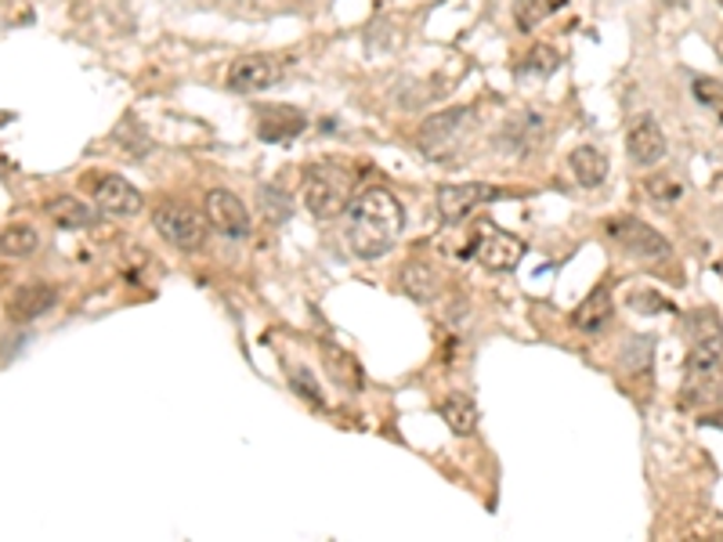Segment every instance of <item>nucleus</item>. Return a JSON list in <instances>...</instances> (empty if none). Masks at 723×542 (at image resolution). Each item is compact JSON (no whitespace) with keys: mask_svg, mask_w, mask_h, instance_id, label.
<instances>
[{"mask_svg":"<svg viewBox=\"0 0 723 542\" xmlns=\"http://www.w3.org/2000/svg\"><path fill=\"white\" fill-rule=\"evenodd\" d=\"M405 228V210L388 189H365L348 203V250L359 261H380Z\"/></svg>","mask_w":723,"mask_h":542,"instance_id":"1","label":"nucleus"},{"mask_svg":"<svg viewBox=\"0 0 723 542\" xmlns=\"http://www.w3.org/2000/svg\"><path fill=\"white\" fill-rule=\"evenodd\" d=\"M301 192H304V207L315 213L319 221H333L354 199V174L333 160L311 163L301 178Z\"/></svg>","mask_w":723,"mask_h":542,"instance_id":"2","label":"nucleus"},{"mask_svg":"<svg viewBox=\"0 0 723 542\" xmlns=\"http://www.w3.org/2000/svg\"><path fill=\"white\" fill-rule=\"evenodd\" d=\"M474 123H478V112L471 106H452L445 112H434V117L420 123L416 145L431 160H449V155H456V149L463 145V138Z\"/></svg>","mask_w":723,"mask_h":542,"instance_id":"3","label":"nucleus"},{"mask_svg":"<svg viewBox=\"0 0 723 542\" xmlns=\"http://www.w3.org/2000/svg\"><path fill=\"white\" fill-rule=\"evenodd\" d=\"M152 224H155V232H160L170 247L181 250V253L203 250V242H207V218L200 210H192L189 203H174V199H167V203L155 207Z\"/></svg>","mask_w":723,"mask_h":542,"instance_id":"4","label":"nucleus"},{"mask_svg":"<svg viewBox=\"0 0 723 542\" xmlns=\"http://www.w3.org/2000/svg\"><path fill=\"white\" fill-rule=\"evenodd\" d=\"M604 232L612 235L630 257H636V261H665L670 250H673L670 239H665L662 232H655L651 224L636 221V218H612L604 224Z\"/></svg>","mask_w":723,"mask_h":542,"instance_id":"5","label":"nucleus"},{"mask_svg":"<svg viewBox=\"0 0 723 542\" xmlns=\"http://www.w3.org/2000/svg\"><path fill=\"white\" fill-rule=\"evenodd\" d=\"M506 195H518V192L495 189V184H481V181L445 184V189H438V213H442L449 224H456V221L466 218V213H474L478 207L495 203V199H506Z\"/></svg>","mask_w":723,"mask_h":542,"instance_id":"6","label":"nucleus"},{"mask_svg":"<svg viewBox=\"0 0 723 542\" xmlns=\"http://www.w3.org/2000/svg\"><path fill=\"white\" fill-rule=\"evenodd\" d=\"M282 80V59L275 54H243L229 69V91L235 94H261Z\"/></svg>","mask_w":723,"mask_h":542,"instance_id":"7","label":"nucleus"},{"mask_svg":"<svg viewBox=\"0 0 723 542\" xmlns=\"http://www.w3.org/2000/svg\"><path fill=\"white\" fill-rule=\"evenodd\" d=\"M207 221L229 239L250 235V210H247L243 199H239L235 192H229V189H210L207 192Z\"/></svg>","mask_w":723,"mask_h":542,"instance_id":"8","label":"nucleus"},{"mask_svg":"<svg viewBox=\"0 0 723 542\" xmlns=\"http://www.w3.org/2000/svg\"><path fill=\"white\" fill-rule=\"evenodd\" d=\"M94 203L102 213H109V218H134V213H141V207H145V199H141V192L127 178L106 174L94 184Z\"/></svg>","mask_w":723,"mask_h":542,"instance_id":"9","label":"nucleus"},{"mask_svg":"<svg viewBox=\"0 0 723 542\" xmlns=\"http://www.w3.org/2000/svg\"><path fill=\"white\" fill-rule=\"evenodd\" d=\"M478 261L492 268V271H510V268H518V261L524 257V242L518 235H510V232H500V228H485L478 239Z\"/></svg>","mask_w":723,"mask_h":542,"instance_id":"10","label":"nucleus"},{"mask_svg":"<svg viewBox=\"0 0 723 542\" xmlns=\"http://www.w3.org/2000/svg\"><path fill=\"white\" fill-rule=\"evenodd\" d=\"M59 304V293L48 282H26L16 293L8 297V319L11 322H37L40 315Z\"/></svg>","mask_w":723,"mask_h":542,"instance_id":"11","label":"nucleus"},{"mask_svg":"<svg viewBox=\"0 0 723 542\" xmlns=\"http://www.w3.org/2000/svg\"><path fill=\"white\" fill-rule=\"evenodd\" d=\"M665 134H662V127L659 120H651V117H641L633 127H630V134H626V152H630V160L636 167H655L662 163V155H665Z\"/></svg>","mask_w":723,"mask_h":542,"instance_id":"12","label":"nucleus"},{"mask_svg":"<svg viewBox=\"0 0 723 542\" xmlns=\"http://www.w3.org/2000/svg\"><path fill=\"white\" fill-rule=\"evenodd\" d=\"M543 131V117H535V112H518L514 120L503 123L500 138H495V149L506 152V155H521V152H532L539 145V134Z\"/></svg>","mask_w":723,"mask_h":542,"instance_id":"13","label":"nucleus"},{"mask_svg":"<svg viewBox=\"0 0 723 542\" xmlns=\"http://www.w3.org/2000/svg\"><path fill=\"white\" fill-rule=\"evenodd\" d=\"M304 131V112L293 106H261L258 109V134L264 141H287Z\"/></svg>","mask_w":723,"mask_h":542,"instance_id":"14","label":"nucleus"},{"mask_svg":"<svg viewBox=\"0 0 723 542\" xmlns=\"http://www.w3.org/2000/svg\"><path fill=\"white\" fill-rule=\"evenodd\" d=\"M438 416L445 420V426L456 438H471L478 431V402L463 391L445 394L442 402H438Z\"/></svg>","mask_w":723,"mask_h":542,"instance_id":"15","label":"nucleus"},{"mask_svg":"<svg viewBox=\"0 0 723 542\" xmlns=\"http://www.w3.org/2000/svg\"><path fill=\"white\" fill-rule=\"evenodd\" d=\"M319 351H322L325 373L333 377V383H337V388H344V391H362L365 377H362V365L354 362V354H348L344 348L330 344V340H322V344H319Z\"/></svg>","mask_w":723,"mask_h":542,"instance_id":"16","label":"nucleus"},{"mask_svg":"<svg viewBox=\"0 0 723 542\" xmlns=\"http://www.w3.org/2000/svg\"><path fill=\"white\" fill-rule=\"evenodd\" d=\"M687 337H691V348L699 351H723V322L713 308H694L687 311Z\"/></svg>","mask_w":723,"mask_h":542,"instance_id":"17","label":"nucleus"},{"mask_svg":"<svg viewBox=\"0 0 723 542\" xmlns=\"http://www.w3.org/2000/svg\"><path fill=\"white\" fill-rule=\"evenodd\" d=\"M569 170H572V178L583 184V189H598V184L607 178V155L601 149H593V145H579L569 155Z\"/></svg>","mask_w":723,"mask_h":542,"instance_id":"18","label":"nucleus"},{"mask_svg":"<svg viewBox=\"0 0 723 542\" xmlns=\"http://www.w3.org/2000/svg\"><path fill=\"white\" fill-rule=\"evenodd\" d=\"M607 319H612V293H607V287H598L583 304L575 308V330H583V333H601Z\"/></svg>","mask_w":723,"mask_h":542,"instance_id":"19","label":"nucleus"},{"mask_svg":"<svg viewBox=\"0 0 723 542\" xmlns=\"http://www.w3.org/2000/svg\"><path fill=\"white\" fill-rule=\"evenodd\" d=\"M44 210L59 228H91L98 221V210H91L88 203H80L77 195H54Z\"/></svg>","mask_w":723,"mask_h":542,"instance_id":"20","label":"nucleus"},{"mask_svg":"<svg viewBox=\"0 0 723 542\" xmlns=\"http://www.w3.org/2000/svg\"><path fill=\"white\" fill-rule=\"evenodd\" d=\"M402 287L405 293L413 297V301H434V293H438V275H434V268L431 264H423V261H409L402 268Z\"/></svg>","mask_w":723,"mask_h":542,"instance_id":"21","label":"nucleus"},{"mask_svg":"<svg viewBox=\"0 0 723 542\" xmlns=\"http://www.w3.org/2000/svg\"><path fill=\"white\" fill-rule=\"evenodd\" d=\"M558 66H561V54H558L554 44H535V48L524 51V59L518 62V73H521V77L546 80V77L558 73Z\"/></svg>","mask_w":723,"mask_h":542,"instance_id":"22","label":"nucleus"},{"mask_svg":"<svg viewBox=\"0 0 723 542\" xmlns=\"http://www.w3.org/2000/svg\"><path fill=\"white\" fill-rule=\"evenodd\" d=\"M564 0H518L514 4V26L521 33H532L539 22L550 19V11L561 8Z\"/></svg>","mask_w":723,"mask_h":542,"instance_id":"23","label":"nucleus"},{"mask_svg":"<svg viewBox=\"0 0 723 542\" xmlns=\"http://www.w3.org/2000/svg\"><path fill=\"white\" fill-rule=\"evenodd\" d=\"M37 232L33 228H26V224H11L0 232V253L4 257H30L37 250Z\"/></svg>","mask_w":723,"mask_h":542,"instance_id":"24","label":"nucleus"},{"mask_svg":"<svg viewBox=\"0 0 723 542\" xmlns=\"http://www.w3.org/2000/svg\"><path fill=\"white\" fill-rule=\"evenodd\" d=\"M691 91H694V102H699L702 109L713 112L716 120H723V80H713V77H694Z\"/></svg>","mask_w":723,"mask_h":542,"instance_id":"25","label":"nucleus"},{"mask_svg":"<svg viewBox=\"0 0 723 542\" xmlns=\"http://www.w3.org/2000/svg\"><path fill=\"white\" fill-rule=\"evenodd\" d=\"M290 388L297 398H304V402L311 409H325V398H322V388H319V380L308 373V369L301 365H290Z\"/></svg>","mask_w":723,"mask_h":542,"instance_id":"26","label":"nucleus"},{"mask_svg":"<svg viewBox=\"0 0 723 542\" xmlns=\"http://www.w3.org/2000/svg\"><path fill=\"white\" fill-rule=\"evenodd\" d=\"M258 203H261L264 221H272V224L290 221V213H293V203L287 199V192H279V189H261Z\"/></svg>","mask_w":723,"mask_h":542,"instance_id":"27","label":"nucleus"},{"mask_svg":"<svg viewBox=\"0 0 723 542\" xmlns=\"http://www.w3.org/2000/svg\"><path fill=\"white\" fill-rule=\"evenodd\" d=\"M644 189L651 199H659V203H676V199L684 195V181L676 174H651Z\"/></svg>","mask_w":723,"mask_h":542,"instance_id":"28","label":"nucleus"},{"mask_svg":"<svg viewBox=\"0 0 723 542\" xmlns=\"http://www.w3.org/2000/svg\"><path fill=\"white\" fill-rule=\"evenodd\" d=\"M651 351H655V340H647V337H633V340H630V348L622 351V365H626L630 373H641V369L651 362Z\"/></svg>","mask_w":723,"mask_h":542,"instance_id":"29","label":"nucleus"},{"mask_svg":"<svg viewBox=\"0 0 723 542\" xmlns=\"http://www.w3.org/2000/svg\"><path fill=\"white\" fill-rule=\"evenodd\" d=\"M630 308H636V311H670L673 304L670 301H662L659 293H647V290H641V293H630Z\"/></svg>","mask_w":723,"mask_h":542,"instance_id":"30","label":"nucleus"},{"mask_svg":"<svg viewBox=\"0 0 723 542\" xmlns=\"http://www.w3.org/2000/svg\"><path fill=\"white\" fill-rule=\"evenodd\" d=\"M720 4H723V0H720Z\"/></svg>","mask_w":723,"mask_h":542,"instance_id":"31","label":"nucleus"}]
</instances>
